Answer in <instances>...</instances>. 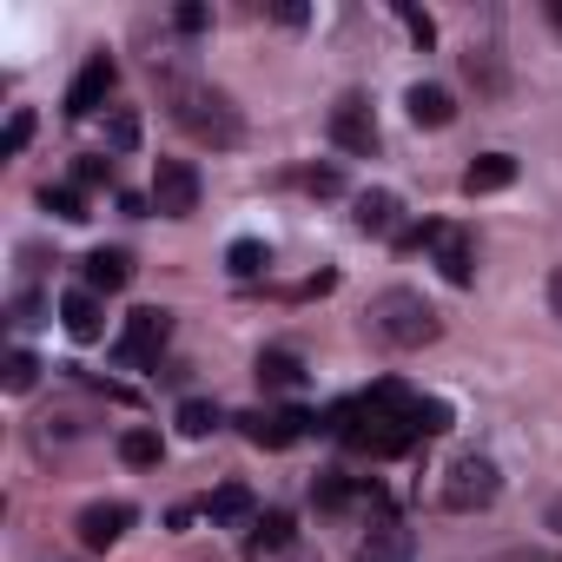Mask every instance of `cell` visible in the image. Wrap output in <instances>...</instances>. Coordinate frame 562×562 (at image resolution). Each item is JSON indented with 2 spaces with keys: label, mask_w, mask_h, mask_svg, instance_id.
Returning <instances> with one entry per match:
<instances>
[{
  "label": "cell",
  "mask_w": 562,
  "mask_h": 562,
  "mask_svg": "<svg viewBox=\"0 0 562 562\" xmlns=\"http://www.w3.org/2000/svg\"><path fill=\"white\" fill-rule=\"evenodd\" d=\"M404 106H411V120H417V126H430V133L457 120V100H450V93H443L437 80H417V87L404 93Z\"/></svg>",
  "instance_id": "11"
},
{
  "label": "cell",
  "mask_w": 562,
  "mask_h": 562,
  "mask_svg": "<svg viewBox=\"0 0 562 562\" xmlns=\"http://www.w3.org/2000/svg\"><path fill=\"white\" fill-rule=\"evenodd\" d=\"M364 331H371L378 345H391V351H424V345H437L443 318H437V305H430L424 292H411V285H391V292H378V299H371V312H364Z\"/></svg>",
  "instance_id": "2"
},
{
  "label": "cell",
  "mask_w": 562,
  "mask_h": 562,
  "mask_svg": "<svg viewBox=\"0 0 562 562\" xmlns=\"http://www.w3.org/2000/svg\"><path fill=\"white\" fill-rule=\"evenodd\" d=\"M41 205H47L54 218H67V225H80V218H87V205H80V192H74V186H47V192H41Z\"/></svg>",
  "instance_id": "24"
},
{
  "label": "cell",
  "mask_w": 562,
  "mask_h": 562,
  "mask_svg": "<svg viewBox=\"0 0 562 562\" xmlns=\"http://www.w3.org/2000/svg\"><path fill=\"white\" fill-rule=\"evenodd\" d=\"M27 139H34V113H27V106H21V113H14V120H8V139H0V153H8V159H14V153H21V146H27Z\"/></svg>",
  "instance_id": "28"
},
{
  "label": "cell",
  "mask_w": 562,
  "mask_h": 562,
  "mask_svg": "<svg viewBox=\"0 0 562 562\" xmlns=\"http://www.w3.org/2000/svg\"><path fill=\"white\" fill-rule=\"evenodd\" d=\"M60 325H67V338H80V345H93L100 331H106V318H100V299L80 285V292H67L60 299Z\"/></svg>",
  "instance_id": "12"
},
{
  "label": "cell",
  "mask_w": 562,
  "mask_h": 562,
  "mask_svg": "<svg viewBox=\"0 0 562 562\" xmlns=\"http://www.w3.org/2000/svg\"><path fill=\"white\" fill-rule=\"evenodd\" d=\"M34 378H41V358L34 351H8V378H0V384L21 397V391H34Z\"/></svg>",
  "instance_id": "23"
},
{
  "label": "cell",
  "mask_w": 562,
  "mask_h": 562,
  "mask_svg": "<svg viewBox=\"0 0 562 562\" xmlns=\"http://www.w3.org/2000/svg\"><path fill=\"white\" fill-rule=\"evenodd\" d=\"M549 312H555V318H562V265H555V271H549Z\"/></svg>",
  "instance_id": "34"
},
{
  "label": "cell",
  "mask_w": 562,
  "mask_h": 562,
  "mask_svg": "<svg viewBox=\"0 0 562 562\" xmlns=\"http://www.w3.org/2000/svg\"><path fill=\"white\" fill-rule=\"evenodd\" d=\"M549 529H555V536H562V496H555V503H549Z\"/></svg>",
  "instance_id": "35"
},
{
  "label": "cell",
  "mask_w": 562,
  "mask_h": 562,
  "mask_svg": "<svg viewBox=\"0 0 562 562\" xmlns=\"http://www.w3.org/2000/svg\"><path fill=\"white\" fill-rule=\"evenodd\" d=\"M404 542H411V536H404L391 516H378V529L364 536V562H391V555H404Z\"/></svg>",
  "instance_id": "21"
},
{
  "label": "cell",
  "mask_w": 562,
  "mask_h": 562,
  "mask_svg": "<svg viewBox=\"0 0 562 562\" xmlns=\"http://www.w3.org/2000/svg\"><path fill=\"white\" fill-rule=\"evenodd\" d=\"M312 496H318V509H345V503H351V483H345L338 470H325V476L312 483Z\"/></svg>",
  "instance_id": "27"
},
{
  "label": "cell",
  "mask_w": 562,
  "mask_h": 562,
  "mask_svg": "<svg viewBox=\"0 0 562 562\" xmlns=\"http://www.w3.org/2000/svg\"><path fill=\"white\" fill-rule=\"evenodd\" d=\"M113 87H120V67H113L106 54H93V60L74 74V87H67V120H93V113L113 100Z\"/></svg>",
  "instance_id": "7"
},
{
  "label": "cell",
  "mask_w": 562,
  "mask_h": 562,
  "mask_svg": "<svg viewBox=\"0 0 562 562\" xmlns=\"http://www.w3.org/2000/svg\"><path fill=\"white\" fill-rule=\"evenodd\" d=\"M159 457H166L159 430H120V463H133V470H159Z\"/></svg>",
  "instance_id": "19"
},
{
  "label": "cell",
  "mask_w": 562,
  "mask_h": 562,
  "mask_svg": "<svg viewBox=\"0 0 562 562\" xmlns=\"http://www.w3.org/2000/svg\"><path fill=\"white\" fill-rule=\"evenodd\" d=\"M496 496H503V470H496V457L463 450V457H450V463H443L437 503H443L450 516H476V509H490Z\"/></svg>",
  "instance_id": "3"
},
{
  "label": "cell",
  "mask_w": 562,
  "mask_h": 562,
  "mask_svg": "<svg viewBox=\"0 0 562 562\" xmlns=\"http://www.w3.org/2000/svg\"><path fill=\"white\" fill-rule=\"evenodd\" d=\"M225 265H232V278H258V271H265V245H258V238H232Z\"/></svg>",
  "instance_id": "22"
},
{
  "label": "cell",
  "mask_w": 562,
  "mask_h": 562,
  "mask_svg": "<svg viewBox=\"0 0 562 562\" xmlns=\"http://www.w3.org/2000/svg\"><path fill=\"white\" fill-rule=\"evenodd\" d=\"M14 325H41V299H21L14 305Z\"/></svg>",
  "instance_id": "33"
},
{
  "label": "cell",
  "mask_w": 562,
  "mask_h": 562,
  "mask_svg": "<svg viewBox=\"0 0 562 562\" xmlns=\"http://www.w3.org/2000/svg\"><path fill=\"white\" fill-rule=\"evenodd\" d=\"M299 186H305V192H318V199H331V192H345V172H338V166H305V172H299Z\"/></svg>",
  "instance_id": "26"
},
{
  "label": "cell",
  "mask_w": 562,
  "mask_h": 562,
  "mask_svg": "<svg viewBox=\"0 0 562 562\" xmlns=\"http://www.w3.org/2000/svg\"><path fill=\"white\" fill-rule=\"evenodd\" d=\"M331 146L351 153V159H371L378 153V120H371V100L364 93H345L331 106Z\"/></svg>",
  "instance_id": "6"
},
{
  "label": "cell",
  "mask_w": 562,
  "mask_h": 562,
  "mask_svg": "<svg viewBox=\"0 0 562 562\" xmlns=\"http://www.w3.org/2000/svg\"><path fill=\"white\" fill-rule=\"evenodd\" d=\"M126 278H133V258L126 251H87V292L100 299V292H126Z\"/></svg>",
  "instance_id": "13"
},
{
  "label": "cell",
  "mask_w": 562,
  "mask_h": 562,
  "mask_svg": "<svg viewBox=\"0 0 562 562\" xmlns=\"http://www.w3.org/2000/svg\"><path fill=\"white\" fill-rule=\"evenodd\" d=\"M153 205H159V218H192L199 212V166L192 159H159L153 166Z\"/></svg>",
  "instance_id": "4"
},
{
  "label": "cell",
  "mask_w": 562,
  "mask_h": 562,
  "mask_svg": "<svg viewBox=\"0 0 562 562\" xmlns=\"http://www.w3.org/2000/svg\"><path fill=\"white\" fill-rule=\"evenodd\" d=\"M312 424H318V417H305V411H245V417H238V430H245L258 450H292Z\"/></svg>",
  "instance_id": "8"
},
{
  "label": "cell",
  "mask_w": 562,
  "mask_h": 562,
  "mask_svg": "<svg viewBox=\"0 0 562 562\" xmlns=\"http://www.w3.org/2000/svg\"><path fill=\"white\" fill-rule=\"evenodd\" d=\"M74 179H80V186H113V159H100V153H87V159L74 166Z\"/></svg>",
  "instance_id": "30"
},
{
  "label": "cell",
  "mask_w": 562,
  "mask_h": 562,
  "mask_svg": "<svg viewBox=\"0 0 562 562\" xmlns=\"http://www.w3.org/2000/svg\"><path fill=\"white\" fill-rule=\"evenodd\" d=\"M397 192H358V232H371V238H391L397 232Z\"/></svg>",
  "instance_id": "16"
},
{
  "label": "cell",
  "mask_w": 562,
  "mask_h": 562,
  "mask_svg": "<svg viewBox=\"0 0 562 562\" xmlns=\"http://www.w3.org/2000/svg\"><path fill=\"white\" fill-rule=\"evenodd\" d=\"M271 21H285V27H305L312 14H305V8H292V0H285V8H271Z\"/></svg>",
  "instance_id": "32"
},
{
  "label": "cell",
  "mask_w": 562,
  "mask_h": 562,
  "mask_svg": "<svg viewBox=\"0 0 562 562\" xmlns=\"http://www.w3.org/2000/svg\"><path fill=\"white\" fill-rule=\"evenodd\" d=\"M106 133H113V153H133V146H139V113H113Z\"/></svg>",
  "instance_id": "29"
},
{
  "label": "cell",
  "mask_w": 562,
  "mask_h": 562,
  "mask_svg": "<svg viewBox=\"0 0 562 562\" xmlns=\"http://www.w3.org/2000/svg\"><path fill=\"white\" fill-rule=\"evenodd\" d=\"M166 338H172V312L146 305V312H133L126 331L113 338V358H120V364H153V358L166 351Z\"/></svg>",
  "instance_id": "5"
},
{
  "label": "cell",
  "mask_w": 562,
  "mask_h": 562,
  "mask_svg": "<svg viewBox=\"0 0 562 562\" xmlns=\"http://www.w3.org/2000/svg\"><path fill=\"white\" fill-rule=\"evenodd\" d=\"M172 424H179V430H186V437H212V430H218V424H225V411H218V404H212V397H186V404H179V411H172Z\"/></svg>",
  "instance_id": "18"
},
{
  "label": "cell",
  "mask_w": 562,
  "mask_h": 562,
  "mask_svg": "<svg viewBox=\"0 0 562 562\" xmlns=\"http://www.w3.org/2000/svg\"><path fill=\"white\" fill-rule=\"evenodd\" d=\"M205 516H212V522H245V516H251V490H245V483L212 490V496H205Z\"/></svg>",
  "instance_id": "20"
},
{
  "label": "cell",
  "mask_w": 562,
  "mask_h": 562,
  "mask_svg": "<svg viewBox=\"0 0 562 562\" xmlns=\"http://www.w3.org/2000/svg\"><path fill=\"white\" fill-rule=\"evenodd\" d=\"M278 549H292V516L285 509H265L245 536V555H278Z\"/></svg>",
  "instance_id": "15"
},
{
  "label": "cell",
  "mask_w": 562,
  "mask_h": 562,
  "mask_svg": "<svg viewBox=\"0 0 562 562\" xmlns=\"http://www.w3.org/2000/svg\"><path fill=\"white\" fill-rule=\"evenodd\" d=\"M166 113H172V126H179L186 139H199V146H218V153L245 146V113H238L218 87H205V80L166 74Z\"/></svg>",
  "instance_id": "1"
},
{
  "label": "cell",
  "mask_w": 562,
  "mask_h": 562,
  "mask_svg": "<svg viewBox=\"0 0 562 562\" xmlns=\"http://www.w3.org/2000/svg\"><path fill=\"white\" fill-rule=\"evenodd\" d=\"M430 251H437V271L450 285H476V251H470L463 225H430Z\"/></svg>",
  "instance_id": "9"
},
{
  "label": "cell",
  "mask_w": 562,
  "mask_h": 562,
  "mask_svg": "<svg viewBox=\"0 0 562 562\" xmlns=\"http://www.w3.org/2000/svg\"><path fill=\"white\" fill-rule=\"evenodd\" d=\"M397 21H404V34H411L417 47H430V41H437V21H430L424 8H411V0H397Z\"/></svg>",
  "instance_id": "25"
},
{
  "label": "cell",
  "mask_w": 562,
  "mask_h": 562,
  "mask_svg": "<svg viewBox=\"0 0 562 562\" xmlns=\"http://www.w3.org/2000/svg\"><path fill=\"white\" fill-rule=\"evenodd\" d=\"M503 186H516V159H509V153H483V159H470V172H463V192H470V199L503 192Z\"/></svg>",
  "instance_id": "14"
},
{
  "label": "cell",
  "mask_w": 562,
  "mask_h": 562,
  "mask_svg": "<svg viewBox=\"0 0 562 562\" xmlns=\"http://www.w3.org/2000/svg\"><path fill=\"white\" fill-rule=\"evenodd\" d=\"M205 21H212L205 8H179V14H172V27H179V34H205Z\"/></svg>",
  "instance_id": "31"
},
{
  "label": "cell",
  "mask_w": 562,
  "mask_h": 562,
  "mask_svg": "<svg viewBox=\"0 0 562 562\" xmlns=\"http://www.w3.org/2000/svg\"><path fill=\"white\" fill-rule=\"evenodd\" d=\"M74 529H80V542H87V549H113V542L133 529V503H87Z\"/></svg>",
  "instance_id": "10"
},
{
  "label": "cell",
  "mask_w": 562,
  "mask_h": 562,
  "mask_svg": "<svg viewBox=\"0 0 562 562\" xmlns=\"http://www.w3.org/2000/svg\"><path fill=\"white\" fill-rule=\"evenodd\" d=\"M258 384L265 391H299L305 384V364L292 351H258Z\"/></svg>",
  "instance_id": "17"
}]
</instances>
